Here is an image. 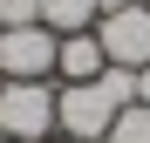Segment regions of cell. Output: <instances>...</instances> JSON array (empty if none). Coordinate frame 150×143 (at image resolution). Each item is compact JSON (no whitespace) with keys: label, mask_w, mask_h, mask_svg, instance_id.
<instances>
[{"label":"cell","mask_w":150,"mask_h":143,"mask_svg":"<svg viewBox=\"0 0 150 143\" xmlns=\"http://www.w3.org/2000/svg\"><path fill=\"white\" fill-rule=\"evenodd\" d=\"M137 102V68H103L96 82H62L55 89V130L75 136V143H103L109 123H116V109H130Z\"/></svg>","instance_id":"cell-1"},{"label":"cell","mask_w":150,"mask_h":143,"mask_svg":"<svg viewBox=\"0 0 150 143\" xmlns=\"http://www.w3.org/2000/svg\"><path fill=\"white\" fill-rule=\"evenodd\" d=\"M0 136L7 143H48L55 136V89L48 82H0Z\"/></svg>","instance_id":"cell-2"},{"label":"cell","mask_w":150,"mask_h":143,"mask_svg":"<svg viewBox=\"0 0 150 143\" xmlns=\"http://www.w3.org/2000/svg\"><path fill=\"white\" fill-rule=\"evenodd\" d=\"M55 27L41 20H21V27H0V75L7 82H48L55 75Z\"/></svg>","instance_id":"cell-3"},{"label":"cell","mask_w":150,"mask_h":143,"mask_svg":"<svg viewBox=\"0 0 150 143\" xmlns=\"http://www.w3.org/2000/svg\"><path fill=\"white\" fill-rule=\"evenodd\" d=\"M96 41L116 68H143L150 61V0H123L96 20Z\"/></svg>","instance_id":"cell-4"},{"label":"cell","mask_w":150,"mask_h":143,"mask_svg":"<svg viewBox=\"0 0 150 143\" xmlns=\"http://www.w3.org/2000/svg\"><path fill=\"white\" fill-rule=\"evenodd\" d=\"M103 68H109V55H103V41H96V27L55 41V75H62V82H96Z\"/></svg>","instance_id":"cell-5"},{"label":"cell","mask_w":150,"mask_h":143,"mask_svg":"<svg viewBox=\"0 0 150 143\" xmlns=\"http://www.w3.org/2000/svg\"><path fill=\"white\" fill-rule=\"evenodd\" d=\"M34 20L55 34H89L103 20V0H34Z\"/></svg>","instance_id":"cell-6"},{"label":"cell","mask_w":150,"mask_h":143,"mask_svg":"<svg viewBox=\"0 0 150 143\" xmlns=\"http://www.w3.org/2000/svg\"><path fill=\"white\" fill-rule=\"evenodd\" d=\"M103 143H150V109H143V102L116 109V123H109V136H103Z\"/></svg>","instance_id":"cell-7"},{"label":"cell","mask_w":150,"mask_h":143,"mask_svg":"<svg viewBox=\"0 0 150 143\" xmlns=\"http://www.w3.org/2000/svg\"><path fill=\"white\" fill-rule=\"evenodd\" d=\"M21 20H34V0H0V27H21Z\"/></svg>","instance_id":"cell-8"},{"label":"cell","mask_w":150,"mask_h":143,"mask_svg":"<svg viewBox=\"0 0 150 143\" xmlns=\"http://www.w3.org/2000/svg\"><path fill=\"white\" fill-rule=\"evenodd\" d=\"M137 102H143V109H150V61H143V68H137Z\"/></svg>","instance_id":"cell-9"},{"label":"cell","mask_w":150,"mask_h":143,"mask_svg":"<svg viewBox=\"0 0 150 143\" xmlns=\"http://www.w3.org/2000/svg\"><path fill=\"white\" fill-rule=\"evenodd\" d=\"M109 7H123V0H103V14H109Z\"/></svg>","instance_id":"cell-10"},{"label":"cell","mask_w":150,"mask_h":143,"mask_svg":"<svg viewBox=\"0 0 150 143\" xmlns=\"http://www.w3.org/2000/svg\"><path fill=\"white\" fill-rule=\"evenodd\" d=\"M48 143H75V136H48Z\"/></svg>","instance_id":"cell-11"},{"label":"cell","mask_w":150,"mask_h":143,"mask_svg":"<svg viewBox=\"0 0 150 143\" xmlns=\"http://www.w3.org/2000/svg\"><path fill=\"white\" fill-rule=\"evenodd\" d=\"M0 143H7V136H0Z\"/></svg>","instance_id":"cell-12"},{"label":"cell","mask_w":150,"mask_h":143,"mask_svg":"<svg viewBox=\"0 0 150 143\" xmlns=\"http://www.w3.org/2000/svg\"><path fill=\"white\" fill-rule=\"evenodd\" d=\"M0 82H7V75H0Z\"/></svg>","instance_id":"cell-13"}]
</instances>
